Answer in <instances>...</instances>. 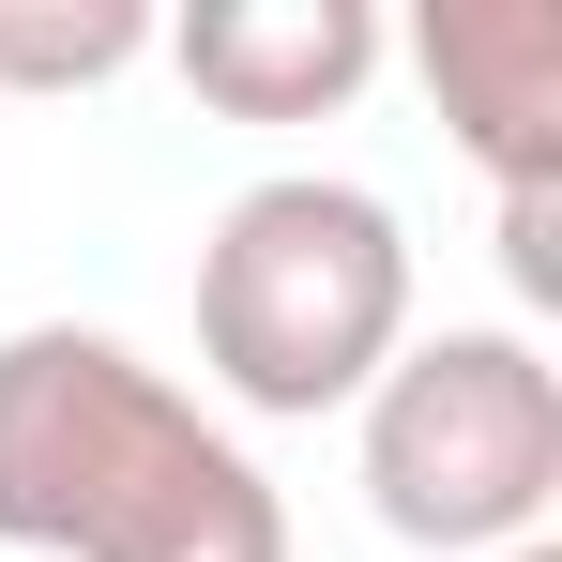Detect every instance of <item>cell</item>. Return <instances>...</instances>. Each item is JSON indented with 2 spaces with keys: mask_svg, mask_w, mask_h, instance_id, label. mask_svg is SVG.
<instances>
[{
  "mask_svg": "<svg viewBox=\"0 0 562 562\" xmlns=\"http://www.w3.org/2000/svg\"><path fill=\"white\" fill-rule=\"evenodd\" d=\"M0 548L61 562H289V502L168 366L92 319L0 335Z\"/></svg>",
  "mask_w": 562,
  "mask_h": 562,
  "instance_id": "6da1fadb",
  "label": "cell"
},
{
  "mask_svg": "<svg viewBox=\"0 0 562 562\" xmlns=\"http://www.w3.org/2000/svg\"><path fill=\"white\" fill-rule=\"evenodd\" d=\"M411 350V228L395 198L335 183V168H274L213 213L198 244V366L259 426H319L366 411V380Z\"/></svg>",
  "mask_w": 562,
  "mask_h": 562,
  "instance_id": "7a4b0ae2",
  "label": "cell"
},
{
  "mask_svg": "<svg viewBox=\"0 0 562 562\" xmlns=\"http://www.w3.org/2000/svg\"><path fill=\"white\" fill-rule=\"evenodd\" d=\"M366 502L395 548L502 562L548 548L562 502V380L517 319H441L366 380Z\"/></svg>",
  "mask_w": 562,
  "mask_h": 562,
  "instance_id": "3957f363",
  "label": "cell"
},
{
  "mask_svg": "<svg viewBox=\"0 0 562 562\" xmlns=\"http://www.w3.org/2000/svg\"><path fill=\"white\" fill-rule=\"evenodd\" d=\"M411 61H426L457 153L502 198L562 183V0H441V15L411 31Z\"/></svg>",
  "mask_w": 562,
  "mask_h": 562,
  "instance_id": "277c9868",
  "label": "cell"
},
{
  "mask_svg": "<svg viewBox=\"0 0 562 562\" xmlns=\"http://www.w3.org/2000/svg\"><path fill=\"white\" fill-rule=\"evenodd\" d=\"M198 77L213 122H335L380 77V15L366 0H198L183 31H153Z\"/></svg>",
  "mask_w": 562,
  "mask_h": 562,
  "instance_id": "5b68a950",
  "label": "cell"
},
{
  "mask_svg": "<svg viewBox=\"0 0 562 562\" xmlns=\"http://www.w3.org/2000/svg\"><path fill=\"white\" fill-rule=\"evenodd\" d=\"M122 61H153L137 0H0V92H106Z\"/></svg>",
  "mask_w": 562,
  "mask_h": 562,
  "instance_id": "8992f818",
  "label": "cell"
},
{
  "mask_svg": "<svg viewBox=\"0 0 562 562\" xmlns=\"http://www.w3.org/2000/svg\"><path fill=\"white\" fill-rule=\"evenodd\" d=\"M502 274H517V304H562V183L502 198Z\"/></svg>",
  "mask_w": 562,
  "mask_h": 562,
  "instance_id": "52a82bcc",
  "label": "cell"
},
{
  "mask_svg": "<svg viewBox=\"0 0 562 562\" xmlns=\"http://www.w3.org/2000/svg\"><path fill=\"white\" fill-rule=\"evenodd\" d=\"M502 562H562V548H502Z\"/></svg>",
  "mask_w": 562,
  "mask_h": 562,
  "instance_id": "ba28073f",
  "label": "cell"
}]
</instances>
